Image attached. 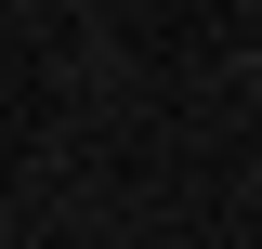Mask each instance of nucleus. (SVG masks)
Masks as SVG:
<instances>
[]
</instances>
